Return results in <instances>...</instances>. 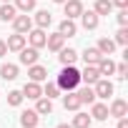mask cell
<instances>
[{"label":"cell","mask_w":128,"mask_h":128,"mask_svg":"<svg viewBox=\"0 0 128 128\" xmlns=\"http://www.w3.org/2000/svg\"><path fill=\"white\" fill-rule=\"evenodd\" d=\"M55 83H58L60 90H76L80 86V70L76 66H63V70H60Z\"/></svg>","instance_id":"1"},{"label":"cell","mask_w":128,"mask_h":128,"mask_svg":"<svg viewBox=\"0 0 128 128\" xmlns=\"http://www.w3.org/2000/svg\"><path fill=\"white\" fill-rule=\"evenodd\" d=\"M93 93H96V98H110L113 96V83L108 78H98L93 83Z\"/></svg>","instance_id":"2"},{"label":"cell","mask_w":128,"mask_h":128,"mask_svg":"<svg viewBox=\"0 0 128 128\" xmlns=\"http://www.w3.org/2000/svg\"><path fill=\"white\" fill-rule=\"evenodd\" d=\"M13 28H15V33H28V30H33V18L25 13V15H15L13 20Z\"/></svg>","instance_id":"3"},{"label":"cell","mask_w":128,"mask_h":128,"mask_svg":"<svg viewBox=\"0 0 128 128\" xmlns=\"http://www.w3.org/2000/svg\"><path fill=\"white\" fill-rule=\"evenodd\" d=\"M23 98H30V100H38L40 96H43V88H40V83H35V80H28L25 86H23Z\"/></svg>","instance_id":"4"},{"label":"cell","mask_w":128,"mask_h":128,"mask_svg":"<svg viewBox=\"0 0 128 128\" xmlns=\"http://www.w3.org/2000/svg\"><path fill=\"white\" fill-rule=\"evenodd\" d=\"M45 38H48V35H45V30H43V28L28 30V40H30V45H33V48H38V50H40V48H45Z\"/></svg>","instance_id":"5"},{"label":"cell","mask_w":128,"mask_h":128,"mask_svg":"<svg viewBox=\"0 0 128 128\" xmlns=\"http://www.w3.org/2000/svg\"><path fill=\"white\" fill-rule=\"evenodd\" d=\"M128 113V103L123 100V98H116L110 106H108V116H113V118H123Z\"/></svg>","instance_id":"6"},{"label":"cell","mask_w":128,"mask_h":128,"mask_svg":"<svg viewBox=\"0 0 128 128\" xmlns=\"http://www.w3.org/2000/svg\"><path fill=\"white\" fill-rule=\"evenodd\" d=\"M63 8H66V18H80V13H83V3L80 0H66L63 3Z\"/></svg>","instance_id":"7"},{"label":"cell","mask_w":128,"mask_h":128,"mask_svg":"<svg viewBox=\"0 0 128 128\" xmlns=\"http://www.w3.org/2000/svg\"><path fill=\"white\" fill-rule=\"evenodd\" d=\"M63 106H66V110H78L83 103H80V98H78L76 90H66V96H63Z\"/></svg>","instance_id":"8"},{"label":"cell","mask_w":128,"mask_h":128,"mask_svg":"<svg viewBox=\"0 0 128 128\" xmlns=\"http://www.w3.org/2000/svg\"><path fill=\"white\" fill-rule=\"evenodd\" d=\"M28 78L35 80V83H40V80L48 78V68H43V66H38V63H33V66H28Z\"/></svg>","instance_id":"9"},{"label":"cell","mask_w":128,"mask_h":128,"mask_svg":"<svg viewBox=\"0 0 128 128\" xmlns=\"http://www.w3.org/2000/svg\"><path fill=\"white\" fill-rule=\"evenodd\" d=\"M45 45H48V50L58 53L60 48H66V38H63L60 33H53V35H48V38H45Z\"/></svg>","instance_id":"10"},{"label":"cell","mask_w":128,"mask_h":128,"mask_svg":"<svg viewBox=\"0 0 128 128\" xmlns=\"http://www.w3.org/2000/svg\"><path fill=\"white\" fill-rule=\"evenodd\" d=\"M38 58H40L38 55V48H33V45L20 50V63H23V66H33V63H38Z\"/></svg>","instance_id":"11"},{"label":"cell","mask_w":128,"mask_h":128,"mask_svg":"<svg viewBox=\"0 0 128 128\" xmlns=\"http://www.w3.org/2000/svg\"><path fill=\"white\" fill-rule=\"evenodd\" d=\"M58 53H60V55H58V60L63 63V66H76V60H78V53H76L73 48H60Z\"/></svg>","instance_id":"12"},{"label":"cell","mask_w":128,"mask_h":128,"mask_svg":"<svg viewBox=\"0 0 128 128\" xmlns=\"http://www.w3.org/2000/svg\"><path fill=\"white\" fill-rule=\"evenodd\" d=\"M5 45H8V50L20 53V50L25 48V35H23V33H15V35H10V38H8V43H5Z\"/></svg>","instance_id":"13"},{"label":"cell","mask_w":128,"mask_h":128,"mask_svg":"<svg viewBox=\"0 0 128 128\" xmlns=\"http://www.w3.org/2000/svg\"><path fill=\"white\" fill-rule=\"evenodd\" d=\"M35 113H38V116H50V113H53V100L45 98V96H40V98L35 100Z\"/></svg>","instance_id":"14"},{"label":"cell","mask_w":128,"mask_h":128,"mask_svg":"<svg viewBox=\"0 0 128 128\" xmlns=\"http://www.w3.org/2000/svg\"><path fill=\"white\" fill-rule=\"evenodd\" d=\"M38 120H40V116H38L35 110H23V113H20V126H23V128H35Z\"/></svg>","instance_id":"15"},{"label":"cell","mask_w":128,"mask_h":128,"mask_svg":"<svg viewBox=\"0 0 128 128\" xmlns=\"http://www.w3.org/2000/svg\"><path fill=\"white\" fill-rule=\"evenodd\" d=\"M58 33H60L63 38H73V35L78 33V25H76L70 18H66V20H63V23L58 25Z\"/></svg>","instance_id":"16"},{"label":"cell","mask_w":128,"mask_h":128,"mask_svg":"<svg viewBox=\"0 0 128 128\" xmlns=\"http://www.w3.org/2000/svg\"><path fill=\"white\" fill-rule=\"evenodd\" d=\"M80 23H83L86 30H96V28H98V15H96L93 10H88V13L83 10V13H80Z\"/></svg>","instance_id":"17"},{"label":"cell","mask_w":128,"mask_h":128,"mask_svg":"<svg viewBox=\"0 0 128 128\" xmlns=\"http://www.w3.org/2000/svg\"><path fill=\"white\" fill-rule=\"evenodd\" d=\"M98 78H100V73H98V66H86V68H83V73H80V80H86L88 86H93Z\"/></svg>","instance_id":"18"},{"label":"cell","mask_w":128,"mask_h":128,"mask_svg":"<svg viewBox=\"0 0 128 128\" xmlns=\"http://www.w3.org/2000/svg\"><path fill=\"white\" fill-rule=\"evenodd\" d=\"M98 73H100V76H113V73H116V63H113L108 55H103V58L98 60Z\"/></svg>","instance_id":"19"},{"label":"cell","mask_w":128,"mask_h":128,"mask_svg":"<svg viewBox=\"0 0 128 128\" xmlns=\"http://www.w3.org/2000/svg\"><path fill=\"white\" fill-rule=\"evenodd\" d=\"M0 78H3V80H15L18 78V66L3 63V66H0Z\"/></svg>","instance_id":"20"},{"label":"cell","mask_w":128,"mask_h":128,"mask_svg":"<svg viewBox=\"0 0 128 128\" xmlns=\"http://www.w3.org/2000/svg\"><path fill=\"white\" fill-rule=\"evenodd\" d=\"M100 50L98 48H86L83 50V60H86V66H98V60H100Z\"/></svg>","instance_id":"21"},{"label":"cell","mask_w":128,"mask_h":128,"mask_svg":"<svg viewBox=\"0 0 128 128\" xmlns=\"http://www.w3.org/2000/svg\"><path fill=\"white\" fill-rule=\"evenodd\" d=\"M93 13H96L98 18H100V15H110V13H113V3H110V0H96Z\"/></svg>","instance_id":"22"},{"label":"cell","mask_w":128,"mask_h":128,"mask_svg":"<svg viewBox=\"0 0 128 128\" xmlns=\"http://www.w3.org/2000/svg\"><path fill=\"white\" fill-rule=\"evenodd\" d=\"M93 108H90V116L96 118V120H106L108 118V106L106 103H90Z\"/></svg>","instance_id":"23"},{"label":"cell","mask_w":128,"mask_h":128,"mask_svg":"<svg viewBox=\"0 0 128 128\" xmlns=\"http://www.w3.org/2000/svg\"><path fill=\"white\" fill-rule=\"evenodd\" d=\"M15 15H18V8H15V5H10V3H5L3 8H0V20H3V23H10Z\"/></svg>","instance_id":"24"},{"label":"cell","mask_w":128,"mask_h":128,"mask_svg":"<svg viewBox=\"0 0 128 128\" xmlns=\"http://www.w3.org/2000/svg\"><path fill=\"white\" fill-rule=\"evenodd\" d=\"M50 23H53V15H50L48 10H38V13H35V25H38V28H43V30H45Z\"/></svg>","instance_id":"25"},{"label":"cell","mask_w":128,"mask_h":128,"mask_svg":"<svg viewBox=\"0 0 128 128\" xmlns=\"http://www.w3.org/2000/svg\"><path fill=\"white\" fill-rule=\"evenodd\" d=\"M76 93H78L80 103H88V106H90V103H96V93H93V88H90V86H86V88H80V90L76 88Z\"/></svg>","instance_id":"26"},{"label":"cell","mask_w":128,"mask_h":128,"mask_svg":"<svg viewBox=\"0 0 128 128\" xmlns=\"http://www.w3.org/2000/svg\"><path fill=\"white\" fill-rule=\"evenodd\" d=\"M98 50H100V55H110L113 50H116V43L110 40V38H100L98 40V45H96Z\"/></svg>","instance_id":"27"},{"label":"cell","mask_w":128,"mask_h":128,"mask_svg":"<svg viewBox=\"0 0 128 128\" xmlns=\"http://www.w3.org/2000/svg\"><path fill=\"white\" fill-rule=\"evenodd\" d=\"M90 123H93V118L90 116H86V113H76V118H73V128H90Z\"/></svg>","instance_id":"28"},{"label":"cell","mask_w":128,"mask_h":128,"mask_svg":"<svg viewBox=\"0 0 128 128\" xmlns=\"http://www.w3.org/2000/svg\"><path fill=\"white\" fill-rule=\"evenodd\" d=\"M43 96H45V98H50V100H53V98H58V96H60L58 83H48V86L43 88Z\"/></svg>","instance_id":"29"},{"label":"cell","mask_w":128,"mask_h":128,"mask_svg":"<svg viewBox=\"0 0 128 128\" xmlns=\"http://www.w3.org/2000/svg\"><path fill=\"white\" fill-rule=\"evenodd\" d=\"M15 8L23 13H30V10H35V0H15Z\"/></svg>","instance_id":"30"},{"label":"cell","mask_w":128,"mask_h":128,"mask_svg":"<svg viewBox=\"0 0 128 128\" xmlns=\"http://www.w3.org/2000/svg\"><path fill=\"white\" fill-rule=\"evenodd\" d=\"M113 43H116V45H128V30H126V28H120V30L116 33Z\"/></svg>","instance_id":"31"},{"label":"cell","mask_w":128,"mask_h":128,"mask_svg":"<svg viewBox=\"0 0 128 128\" xmlns=\"http://www.w3.org/2000/svg\"><path fill=\"white\" fill-rule=\"evenodd\" d=\"M8 103H10V106H20V103H23V93H20V90H10V93H8Z\"/></svg>","instance_id":"32"},{"label":"cell","mask_w":128,"mask_h":128,"mask_svg":"<svg viewBox=\"0 0 128 128\" xmlns=\"http://www.w3.org/2000/svg\"><path fill=\"white\" fill-rule=\"evenodd\" d=\"M116 18H118V25H120V28H126V25H128V8H123Z\"/></svg>","instance_id":"33"},{"label":"cell","mask_w":128,"mask_h":128,"mask_svg":"<svg viewBox=\"0 0 128 128\" xmlns=\"http://www.w3.org/2000/svg\"><path fill=\"white\" fill-rule=\"evenodd\" d=\"M116 73H118V78H126V76H128V66H126V63H118V66H116Z\"/></svg>","instance_id":"34"},{"label":"cell","mask_w":128,"mask_h":128,"mask_svg":"<svg viewBox=\"0 0 128 128\" xmlns=\"http://www.w3.org/2000/svg\"><path fill=\"white\" fill-rule=\"evenodd\" d=\"M110 3H113L116 8H120V10H123V8H128V0H110Z\"/></svg>","instance_id":"35"},{"label":"cell","mask_w":128,"mask_h":128,"mask_svg":"<svg viewBox=\"0 0 128 128\" xmlns=\"http://www.w3.org/2000/svg\"><path fill=\"white\" fill-rule=\"evenodd\" d=\"M3 55H8V45H5V40H0V58Z\"/></svg>","instance_id":"36"},{"label":"cell","mask_w":128,"mask_h":128,"mask_svg":"<svg viewBox=\"0 0 128 128\" xmlns=\"http://www.w3.org/2000/svg\"><path fill=\"white\" fill-rule=\"evenodd\" d=\"M118 128H128V118H126V116L118 118Z\"/></svg>","instance_id":"37"},{"label":"cell","mask_w":128,"mask_h":128,"mask_svg":"<svg viewBox=\"0 0 128 128\" xmlns=\"http://www.w3.org/2000/svg\"><path fill=\"white\" fill-rule=\"evenodd\" d=\"M55 128H73V126H68V123H60V126H55Z\"/></svg>","instance_id":"38"},{"label":"cell","mask_w":128,"mask_h":128,"mask_svg":"<svg viewBox=\"0 0 128 128\" xmlns=\"http://www.w3.org/2000/svg\"><path fill=\"white\" fill-rule=\"evenodd\" d=\"M53 3H58V5H63V3H66V0H53Z\"/></svg>","instance_id":"39"},{"label":"cell","mask_w":128,"mask_h":128,"mask_svg":"<svg viewBox=\"0 0 128 128\" xmlns=\"http://www.w3.org/2000/svg\"><path fill=\"white\" fill-rule=\"evenodd\" d=\"M3 3H10V0H3Z\"/></svg>","instance_id":"40"}]
</instances>
